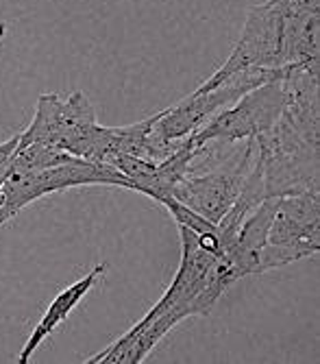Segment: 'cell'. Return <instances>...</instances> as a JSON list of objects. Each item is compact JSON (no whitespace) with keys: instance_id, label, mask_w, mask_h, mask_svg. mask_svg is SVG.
Instances as JSON below:
<instances>
[{"instance_id":"8","label":"cell","mask_w":320,"mask_h":364,"mask_svg":"<svg viewBox=\"0 0 320 364\" xmlns=\"http://www.w3.org/2000/svg\"><path fill=\"white\" fill-rule=\"evenodd\" d=\"M320 251V196L294 194L277 201L268 227L264 273L287 267Z\"/></svg>"},{"instance_id":"9","label":"cell","mask_w":320,"mask_h":364,"mask_svg":"<svg viewBox=\"0 0 320 364\" xmlns=\"http://www.w3.org/2000/svg\"><path fill=\"white\" fill-rule=\"evenodd\" d=\"M107 273V264L101 262V264H96V267L83 275L81 279H77L75 284H70L68 288H63L55 299L50 301V306L46 308V312L42 314V318L38 321V325L33 327V332H31V336L26 338L20 355H18V362L20 364H26L31 362V358H33V353L38 351V347L55 332V329L66 321L70 316V312L85 299L87 292L99 284Z\"/></svg>"},{"instance_id":"10","label":"cell","mask_w":320,"mask_h":364,"mask_svg":"<svg viewBox=\"0 0 320 364\" xmlns=\"http://www.w3.org/2000/svg\"><path fill=\"white\" fill-rule=\"evenodd\" d=\"M297 11H307V14H320V0H287Z\"/></svg>"},{"instance_id":"1","label":"cell","mask_w":320,"mask_h":364,"mask_svg":"<svg viewBox=\"0 0 320 364\" xmlns=\"http://www.w3.org/2000/svg\"><path fill=\"white\" fill-rule=\"evenodd\" d=\"M285 109L279 120L255 138L253 173L258 175L264 198L294 194L320 196V101L318 61L285 65Z\"/></svg>"},{"instance_id":"11","label":"cell","mask_w":320,"mask_h":364,"mask_svg":"<svg viewBox=\"0 0 320 364\" xmlns=\"http://www.w3.org/2000/svg\"><path fill=\"white\" fill-rule=\"evenodd\" d=\"M5 31H7V24H5V22H0V40L5 38Z\"/></svg>"},{"instance_id":"5","label":"cell","mask_w":320,"mask_h":364,"mask_svg":"<svg viewBox=\"0 0 320 364\" xmlns=\"http://www.w3.org/2000/svg\"><path fill=\"white\" fill-rule=\"evenodd\" d=\"M109 127L101 124L87 94L75 92L66 101L57 94H42L31 124L20 134L22 142H40L72 157L103 164Z\"/></svg>"},{"instance_id":"6","label":"cell","mask_w":320,"mask_h":364,"mask_svg":"<svg viewBox=\"0 0 320 364\" xmlns=\"http://www.w3.org/2000/svg\"><path fill=\"white\" fill-rule=\"evenodd\" d=\"M83 186H118L133 190L131 181L120 171H116L109 164H94L85 159H72L66 164H59L53 168L42 171H26V173H9L3 188V203H0V227L18 216L26 205L40 201L42 196L83 188Z\"/></svg>"},{"instance_id":"7","label":"cell","mask_w":320,"mask_h":364,"mask_svg":"<svg viewBox=\"0 0 320 364\" xmlns=\"http://www.w3.org/2000/svg\"><path fill=\"white\" fill-rule=\"evenodd\" d=\"M285 70V68H283ZM285 85L283 75L277 79H270L258 87L246 92L242 98L216 114L211 120H207L197 134L189 136L192 146H201L205 142H222L231 144L240 140H255L279 120V116L285 109Z\"/></svg>"},{"instance_id":"4","label":"cell","mask_w":320,"mask_h":364,"mask_svg":"<svg viewBox=\"0 0 320 364\" xmlns=\"http://www.w3.org/2000/svg\"><path fill=\"white\" fill-rule=\"evenodd\" d=\"M255 155H258L255 140L231 144L205 142L201 146H192L187 175L172 190V198L216 225L242 194L253 171Z\"/></svg>"},{"instance_id":"3","label":"cell","mask_w":320,"mask_h":364,"mask_svg":"<svg viewBox=\"0 0 320 364\" xmlns=\"http://www.w3.org/2000/svg\"><path fill=\"white\" fill-rule=\"evenodd\" d=\"M318 36L320 14L297 11L287 0H264L253 5L227 61L199 90H209L250 68H285L318 61Z\"/></svg>"},{"instance_id":"2","label":"cell","mask_w":320,"mask_h":364,"mask_svg":"<svg viewBox=\"0 0 320 364\" xmlns=\"http://www.w3.org/2000/svg\"><path fill=\"white\" fill-rule=\"evenodd\" d=\"M179 227L181 262L175 279L142 321L92 355L96 364H140L172 327L189 316H207L240 277L225 253L205 249L194 229Z\"/></svg>"}]
</instances>
